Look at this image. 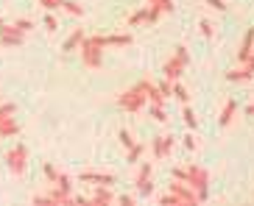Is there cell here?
Segmentation results:
<instances>
[{
    "mask_svg": "<svg viewBox=\"0 0 254 206\" xmlns=\"http://www.w3.org/2000/svg\"><path fill=\"white\" fill-rule=\"evenodd\" d=\"M168 192H173V195H179V201L185 206H198L201 201H198V195H195L193 187H187L185 181H179V178H173L171 184H168Z\"/></svg>",
    "mask_w": 254,
    "mask_h": 206,
    "instance_id": "obj_7",
    "label": "cell"
},
{
    "mask_svg": "<svg viewBox=\"0 0 254 206\" xmlns=\"http://www.w3.org/2000/svg\"><path fill=\"white\" fill-rule=\"evenodd\" d=\"M159 87V92H162L165 98H171V81H162V84H157Z\"/></svg>",
    "mask_w": 254,
    "mask_h": 206,
    "instance_id": "obj_37",
    "label": "cell"
},
{
    "mask_svg": "<svg viewBox=\"0 0 254 206\" xmlns=\"http://www.w3.org/2000/svg\"><path fill=\"white\" fill-rule=\"evenodd\" d=\"M17 134H20V123L14 120V114H0V137L11 140Z\"/></svg>",
    "mask_w": 254,
    "mask_h": 206,
    "instance_id": "obj_12",
    "label": "cell"
},
{
    "mask_svg": "<svg viewBox=\"0 0 254 206\" xmlns=\"http://www.w3.org/2000/svg\"><path fill=\"white\" fill-rule=\"evenodd\" d=\"M0 114H17V106L11 101H6V103H0Z\"/></svg>",
    "mask_w": 254,
    "mask_h": 206,
    "instance_id": "obj_34",
    "label": "cell"
},
{
    "mask_svg": "<svg viewBox=\"0 0 254 206\" xmlns=\"http://www.w3.org/2000/svg\"><path fill=\"white\" fill-rule=\"evenodd\" d=\"M140 84H142V89H145V95H148V103H154V106H165V103H168V98L159 92V87L154 81L145 78V81H140Z\"/></svg>",
    "mask_w": 254,
    "mask_h": 206,
    "instance_id": "obj_14",
    "label": "cell"
},
{
    "mask_svg": "<svg viewBox=\"0 0 254 206\" xmlns=\"http://www.w3.org/2000/svg\"><path fill=\"white\" fill-rule=\"evenodd\" d=\"M246 117H254V103H249V106H246Z\"/></svg>",
    "mask_w": 254,
    "mask_h": 206,
    "instance_id": "obj_39",
    "label": "cell"
},
{
    "mask_svg": "<svg viewBox=\"0 0 254 206\" xmlns=\"http://www.w3.org/2000/svg\"><path fill=\"white\" fill-rule=\"evenodd\" d=\"M252 78H254V73L249 70L246 64L238 67V70H229V73H226V81H232V84H243V81H252Z\"/></svg>",
    "mask_w": 254,
    "mask_h": 206,
    "instance_id": "obj_19",
    "label": "cell"
},
{
    "mask_svg": "<svg viewBox=\"0 0 254 206\" xmlns=\"http://www.w3.org/2000/svg\"><path fill=\"white\" fill-rule=\"evenodd\" d=\"M182 142H185L187 151H195V148H198V140H195V134H185V140H182Z\"/></svg>",
    "mask_w": 254,
    "mask_h": 206,
    "instance_id": "obj_32",
    "label": "cell"
},
{
    "mask_svg": "<svg viewBox=\"0 0 254 206\" xmlns=\"http://www.w3.org/2000/svg\"><path fill=\"white\" fill-rule=\"evenodd\" d=\"M145 101H148V95H145L142 84H134L131 89H126V92L118 98V106H120L123 111H131V114H137V111L145 106Z\"/></svg>",
    "mask_w": 254,
    "mask_h": 206,
    "instance_id": "obj_4",
    "label": "cell"
},
{
    "mask_svg": "<svg viewBox=\"0 0 254 206\" xmlns=\"http://www.w3.org/2000/svg\"><path fill=\"white\" fill-rule=\"evenodd\" d=\"M0 22H3V20H0ZM0 48H3V45H0Z\"/></svg>",
    "mask_w": 254,
    "mask_h": 206,
    "instance_id": "obj_40",
    "label": "cell"
},
{
    "mask_svg": "<svg viewBox=\"0 0 254 206\" xmlns=\"http://www.w3.org/2000/svg\"><path fill=\"white\" fill-rule=\"evenodd\" d=\"M173 178H179V181H185L187 187H193L195 195H198V201H207L209 195V173L204 167H198V164H185V167H173Z\"/></svg>",
    "mask_w": 254,
    "mask_h": 206,
    "instance_id": "obj_1",
    "label": "cell"
},
{
    "mask_svg": "<svg viewBox=\"0 0 254 206\" xmlns=\"http://www.w3.org/2000/svg\"><path fill=\"white\" fill-rule=\"evenodd\" d=\"M198 28H201V34H204V37H212V25H209V22L207 20H201V22H198Z\"/></svg>",
    "mask_w": 254,
    "mask_h": 206,
    "instance_id": "obj_35",
    "label": "cell"
},
{
    "mask_svg": "<svg viewBox=\"0 0 254 206\" xmlns=\"http://www.w3.org/2000/svg\"><path fill=\"white\" fill-rule=\"evenodd\" d=\"M45 201H48V206H59V204H73V192L70 190H62V187H53L51 192L45 195Z\"/></svg>",
    "mask_w": 254,
    "mask_h": 206,
    "instance_id": "obj_13",
    "label": "cell"
},
{
    "mask_svg": "<svg viewBox=\"0 0 254 206\" xmlns=\"http://www.w3.org/2000/svg\"><path fill=\"white\" fill-rule=\"evenodd\" d=\"M62 8H64L67 14H73V17H81L84 14V6H78L75 0H64V3H62Z\"/></svg>",
    "mask_w": 254,
    "mask_h": 206,
    "instance_id": "obj_25",
    "label": "cell"
},
{
    "mask_svg": "<svg viewBox=\"0 0 254 206\" xmlns=\"http://www.w3.org/2000/svg\"><path fill=\"white\" fill-rule=\"evenodd\" d=\"M62 3H64V0H39V6L45 8V11H59Z\"/></svg>",
    "mask_w": 254,
    "mask_h": 206,
    "instance_id": "obj_30",
    "label": "cell"
},
{
    "mask_svg": "<svg viewBox=\"0 0 254 206\" xmlns=\"http://www.w3.org/2000/svg\"><path fill=\"white\" fill-rule=\"evenodd\" d=\"M6 167L11 176H23L28 170V148L25 145H11L6 151Z\"/></svg>",
    "mask_w": 254,
    "mask_h": 206,
    "instance_id": "obj_5",
    "label": "cell"
},
{
    "mask_svg": "<svg viewBox=\"0 0 254 206\" xmlns=\"http://www.w3.org/2000/svg\"><path fill=\"white\" fill-rule=\"evenodd\" d=\"M207 6H212L215 11H226V3H224V0H207Z\"/></svg>",
    "mask_w": 254,
    "mask_h": 206,
    "instance_id": "obj_36",
    "label": "cell"
},
{
    "mask_svg": "<svg viewBox=\"0 0 254 206\" xmlns=\"http://www.w3.org/2000/svg\"><path fill=\"white\" fill-rule=\"evenodd\" d=\"M25 37H28V34H23L14 22H0V45H6V48H20V45H25Z\"/></svg>",
    "mask_w": 254,
    "mask_h": 206,
    "instance_id": "obj_6",
    "label": "cell"
},
{
    "mask_svg": "<svg viewBox=\"0 0 254 206\" xmlns=\"http://www.w3.org/2000/svg\"><path fill=\"white\" fill-rule=\"evenodd\" d=\"M187 61H190V53H187V48L185 45H179L176 48V53H173L171 59L165 61V67H162V75H165V81H179L182 78V73L187 70Z\"/></svg>",
    "mask_w": 254,
    "mask_h": 206,
    "instance_id": "obj_3",
    "label": "cell"
},
{
    "mask_svg": "<svg viewBox=\"0 0 254 206\" xmlns=\"http://www.w3.org/2000/svg\"><path fill=\"white\" fill-rule=\"evenodd\" d=\"M118 140H120V145L126 148V151H128V148H131V145H134V137H131V134H128L126 128H123V131L118 134Z\"/></svg>",
    "mask_w": 254,
    "mask_h": 206,
    "instance_id": "obj_31",
    "label": "cell"
},
{
    "mask_svg": "<svg viewBox=\"0 0 254 206\" xmlns=\"http://www.w3.org/2000/svg\"><path fill=\"white\" fill-rule=\"evenodd\" d=\"M159 11H154V8H140V11H134V14H131V20H128V25H140V22H157L159 20Z\"/></svg>",
    "mask_w": 254,
    "mask_h": 206,
    "instance_id": "obj_15",
    "label": "cell"
},
{
    "mask_svg": "<svg viewBox=\"0 0 254 206\" xmlns=\"http://www.w3.org/2000/svg\"><path fill=\"white\" fill-rule=\"evenodd\" d=\"M115 201V195H112V190L109 187H95V195L90 198V204H95V206H109Z\"/></svg>",
    "mask_w": 254,
    "mask_h": 206,
    "instance_id": "obj_18",
    "label": "cell"
},
{
    "mask_svg": "<svg viewBox=\"0 0 254 206\" xmlns=\"http://www.w3.org/2000/svg\"><path fill=\"white\" fill-rule=\"evenodd\" d=\"M173 145H176V137H171V134L154 137V159H165V156L173 151Z\"/></svg>",
    "mask_w": 254,
    "mask_h": 206,
    "instance_id": "obj_9",
    "label": "cell"
},
{
    "mask_svg": "<svg viewBox=\"0 0 254 206\" xmlns=\"http://www.w3.org/2000/svg\"><path fill=\"white\" fill-rule=\"evenodd\" d=\"M84 37H87V34H84L81 28H75L73 34H70V37L64 39V45H62V51H64V53H73L75 48H78V45H81V39H84Z\"/></svg>",
    "mask_w": 254,
    "mask_h": 206,
    "instance_id": "obj_20",
    "label": "cell"
},
{
    "mask_svg": "<svg viewBox=\"0 0 254 206\" xmlns=\"http://www.w3.org/2000/svg\"><path fill=\"white\" fill-rule=\"evenodd\" d=\"M78 178H81L84 184H95V187H112L115 184L112 173H92V170H84Z\"/></svg>",
    "mask_w": 254,
    "mask_h": 206,
    "instance_id": "obj_10",
    "label": "cell"
},
{
    "mask_svg": "<svg viewBox=\"0 0 254 206\" xmlns=\"http://www.w3.org/2000/svg\"><path fill=\"white\" fill-rule=\"evenodd\" d=\"M14 25H17L20 31H23V34H31V28H34V22H31V20H25V17H23V20H17Z\"/></svg>",
    "mask_w": 254,
    "mask_h": 206,
    "instance_id": "obj_33",
    "label": "cell"
},
{
    "mask_svg": "<svg viewBox=\"0 0 254 206\" xmlns=\"http://www.w3.org/2000/svg\"><path fill=\"white\" fill-rule=\"evenodd\" d=\"M151 117L157 120V123H168V111H165V106H154V103H151Z\"/></svg>",
    "mask_w": 254,
    "mask_h": 206,
    "instance_id": "obj_27",
    "label": "cell"
},
{
    "mask_svg": "<svg viewBox=\"0 0 254 206\" xmlns=\"http://www.w3.org/2000/svg\"><path fill=\"white\" fill-rule=\"evenodd\" d=\"M104 45H112V48H126V45H131V34H112V37H104Z\"/></svg>",
    "mask_w": 254,
    "mask_h": 206,
    "instance_id": "obj_21",
    "label": "cell"
},
{
    "mask_svg": "<svg viewBox=\"0 0 254 206\" xmlns=\"http://www.w3.org/2000/svg\"><path fill=\"white\" fill-rule=\"evenodd\" d=\"M159 206H185L179 201V195H173V192H165V195H159Z\"/></svg>",
    "mask_w": 254,
    "mask_h": 206,
    "instance_id": "obj_26",
    "label": "cell"
},
{
    "mask_svg": "<svg viewBox=\"0 0 254 206\" xmlns=\"http://www.w3.org/2000/svg\"><path fill=\"white\" fill-rule=\"evenodd\" d=\"M45 31H51V34L59 31V20L53 17V11H48V14H45Z\"/></svg>",
    "mask_w": 254,
    "mask_h": 206,
    "instance_id": "obj_29",
    "label": "cell"
},
{
    "mask_svg": "<svg viewBox=\"0 0 254 206\" xmlns=\"http://www.w3.org/2000/svg\"><path fill=\"white\" fill-rule=\"evenodd\" d=\"M235 111H238V103H235V101H226L224 109H221V114H218V125H221V128L232 125V120H235Z\"/></svg>",
    "mask_w": 254,
    "mask_h": 206,
    "instance_id": "obj_16",
    "label": "cell"
},
{
    "mask_svg": "<svg viewBox=\"0 0 254 206\" xmlns=\"http://www.w3.org/2000/svg\"><path fill=\"white\" fill-rule=\"evenodd\" d=\"M145 3H148V8H154L159 14H171L173 11V0H145Z\"/></svg>",
    "mask_w": 254,
    "mask_h": 206,
    "instance_id": "obj_22",
    "label": "cell"
},
{
    "mask_svg": "<svg viewBox=\"0 0 254 206\" xmlns=\"http://www.w3.org/2000/svg\"><path fill=\"white\" fill-rule=\"evenodd\" d=\"M252 53H254V28H249V31H246V37H243V42H240L238 59H240V61H246Z\"/></svg>",
    "mask_w": 254,
    "mask_h": 206,
    "instance_id": "obj_17",
    "label": "cell"
},
{
    "mask_svg": "<svg viewBox=\"0 0 254 206\" xmlns=\"http://www.w3.org/2000/svg\"><path fill=\"white\" fill-rule=\"evenodd\" d=\"M151 173H154V167H151L148 162L140 164V173H137V178H134V190H137V195H151V192H154V181H151Z\"/></svg>",
    "mask_w": 254,
    "mask_h": 206,
    "instance_id": "obj_8",
    "label": "cell"
},
{
    "mask_svg": "<svg viewBox=\"0 0 254 206\" xmlns=\"http://www.w3.org/2000/svg\"><path fill=\"white\" fill-rule=\"evenodd\" d=\"M104 37H84L81 45H78V51H81V61L84 67H90V70H98V67L104 64Z\"/></svg>",
    "mask_w": 254,
    "mask_h": 206,
    "instance_id": "obj_2",
    "label": "cell"
},
{
    "mask_svg": "<svg viewBox=\"0 0 254 206\" xmlns=\"http://www.w3.org/2000/svg\"><path fill=\"white\" fill-rule=\"evenodd\" d=\"M42 173H45V178L51 181L53 187H62V190H70V187H73V184H70V178L64 176L62 170H56L53 164H45V167H42Z\"/></svg>",
    "mask_w": 254,
    "mask_h": 206,
    "instance_id": "obj_11",
    "label": "cell"
},
{
    "mask_svg": "<svg viewBox=\"0 0 254 206\" xmlns=\"http://www.w3.org/2000/svg\"><path fill=\"white\" fill-rule=\"evenodd\" d=\"M171 95H173V98H179L182 103L190 101V92H187V87H185V84H179V81H173V84H171Z\"/></svg>",
    "mask_w": 254,
    "mask_h": 206,
    "instance_id": "obj_24",
    "label": "cell"
},
{
    "mask_svg": "<svg viewBox=\"0 0 254 206\" xmlns=\"http://www.w3.org/2000/svg\"><path fill=\"white\" fill-rule=\"evenodd\" d=\"M120 204L123 206H134V195H120Z\"/></svg>",
    "mask_w": 254,
    "mask_h": 206,
    "instance_id": "obj_38",
    "label": "cell"
},
{
    "mask_svg": "<svg viewBox=\"0 0 254 206\" xmlns=\"http://www.w3.org/2000/svg\"><path fill=\"white\" fill-rule=\"evenodd\" d=\"M142 151H145V145H142V142H134V145L128 148V162L134 164L137 159H140V156H142Z\"/></svg>",
    "mask_w": 254,
    "mask_h": 206,
    "instance_id": "obj_28",
    "label": "cell"
},
{
    "mask_svg": "<svg viewBox=\"0 0 254 206\" xmlns=\"http://www.w3.org/2000/svg\"><path fill=\"white\" fill-rule=\"evenodd\" d=\"M182 120H185V125L190 128V131H193V128H198V117H195V111L190 109L187 103H185V109H182Z\"/></svg>",
    "mask_w": 254,
    "mask_h": 206,
    "instance_id": "obj_23",
    "label": "cell"
}]
</instances>
